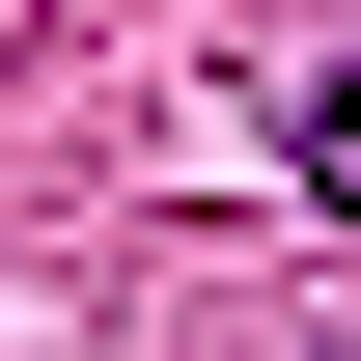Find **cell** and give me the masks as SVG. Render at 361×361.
Instances as JSON below:
<instances>
[{
  "instance_id": "1",
  "label": "cell",
  "mask_w": 361,
  "mask_h": 361,
  "mask_svg": "<svg viewBox=\"0 0 361 361\" xmlns=\"http://www.w3.org/2000/svg\"><path fill=\"white\" fill-rule=\"evenodd\" d=\"M306 195H361V84H334V111H306Z\"/></svg>"
}]
</instances>
